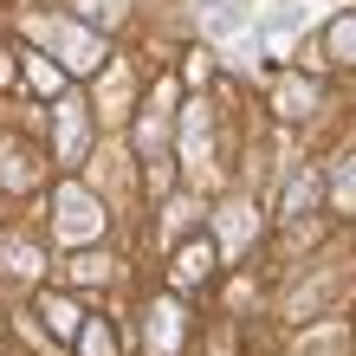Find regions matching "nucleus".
<instances>
[{
	"instance_id": "obj_3",
	"label": "nucleus",
	"mask_w": 356,
	"mask_h": 356,
	"mask_svg": "<svg viewBox=\"0 0 356 356\" xmlns=\"http://www.w3.org/2000/svg\"><path fill=\"white\" fill-rule=\"evenodd\" d=\"M85 136H91L85 104H58V156H65V162H78V156H85Z\"/></svg>"
},
{
	"instance_id": "obj_5",
	"label": "nucleus",
	"mask_w": 356,
	"mask_h": 356,
	"mask_svg": "<svg viewBox=\"0 0 356 356\" xmlns=\"http://www.w3.org/2000/svg\"><path fill=\"white\" fill-rule=\"evenodd\" d=\"M207 266H214V246H207V240L181 246V253H175V285H201V279H207Z\"/></svg>"
},
{
	"instance_id": "obj_9",
	"label": "nucleus",
	"mask_w": 356,
	"mask_h": 356,
	"mask_svg": "<svg viewBox=\"0 0 356 356\" xmlns=\"http://www.w3.org/2000/svg\"><path fill=\"white\" fill-rule=\"evenodd\" d=\"M123 7H130V0H78L85 26H117V19H123Z\"/></svg>"
},
{
	"instance_id": "obj_2",
	"label": "nucleus",
	"mask_w": 356,
	"mask_h": 356,
	"mask_svg": "<svg viewBox=\"0 0 356 356\" xmlns=\"http://www.w3.org/2000/svg\"><path fill=\"white\" fill-rule=\"evenodd\" d=\"M58 234H65L72 246L104 234V207L85 195V188H58Z\"/></svg>"
},
{
	"instance_id": "obj_15",
	"label": "nucleus",
	"mask_w": 356,
	"mask_h": 356,
	"mask_svg": "<svg viewBox=\"0 0 356 356\" xmlns=\"http://www.w3.org/2000/svg\"><path fill=\"white\" fill-rule=\"evenodd\" d=\"M78 337H85V356H117V350H111V330H104V324L78 330Z\"/></svg>"
},
{
	"instance_id": "obj_1",
	"label": "nucleus",
	"mask_w": 356,
	"mask_h": 356,
	"mask_svg": "<svg viewBox=\"0 0 356 356\" xmlns=\"http://www.w3.org/2000/svg\"><path fill=\"white\" fill-rule=\"evenodd\" d=\"M33 33L46 39V46L65 52V65H72V72H97V65H104V46H97V33H91V26H72V19H33Z\"/></svg>"
},
{
	"instance_id": "obj_11",
	"label": "nucleus",
	"mask_w": 356,
	"mask_h": 356,
	"mask_svg": "<svg viewBox=\"0 0 356 356\" xmlns=\"http://www.w3.org/2000/svg\"><path fill=\"white\" fill-rule=\"evenodd\" d=\"M246 214H253V207H240V201H234V207L220 214V240H227V246H240L246 234H253V220H246Z\"/></svg>"
},
{
	"instance_id": "obj_14",
	"label": "nucleus",
	"mask_w": 356,
	"mask_h": 356,
	"mask_svg": "<svg viewBox=\"0 0 356 356\" xmlns=\"http://www.w3.org/2000/svg\"><path fill=\"white\" fill-rule=\"evenodd\" d=\"M311 195H318V175H298V181H291V195H285V214H298Z\"/></svg>"
},
{
	"instance_id": "obj_8",
	"label": "nucleus",
	"mask_w": 356,
	"mask_h": 356,
	"mask_svg": "<svg viewBox=\"0 0 356 356\" xmlns=\"http://www.w3.org/2000/svg\"><path fill=\"white\" fill-rule=\"evenodd\" d=\"M188 169H207V111H188Z\"/></svg>"
},
{
	"instance_id": "obj_10",
	"label": "nucleus",
	"mask_w": 356,
	"mask_h": 356,
	"mask_svg": "<svg viewBox=\"0 0 356 356\" xmlns=\"http://www.w3.org/2000/svg\"><path fill=\"white\" fill-rule=\"evenodd\" d=\"M330 52H337L343 65H356V13H343L337 26H330Z\"/></svg>"
},
{
	"instance_id": "obj_12",
	"label": "nucleus",
	"mask_w": 356,
	"mask_h": 356,
	"mask_svg": "<svg viewBox=\"0 0 356 356\" xmlns=\"http://www.w3.org/2000/svg\"><path fill=\"white\" fill-rule=\"evenodd\" d=\"M311 97H318L311 85H285V91H279V111H285V117H305V111H311Z\"/></svg>"
},
{
	"instance_id": "obj_7",
	"label": "nucleus",
	"mask_w": 356,
	"mask_h": 356,
	"mask_svg": "<svg viewBox=\"0 0 356 356\" xmlns=\"http://www.w3.org/2000/svg\"><path fill=\"white\" fill-rule=\"evenodd\" d=\"M0 259H7L13 279H33V272H39V246H26V240H0Z\"/></svg>"
},
{
	"instance_id": "obj_17",
	"label": "nucleus",
	"mask_w": 356,
	"mask_h": 356,
	"mask_svg": "<svg viewBox=\"0 0 356 356\" xmlns=\"http://www.w3.org/2000/svg\"><path fill=\"white\" fill-rule=\"evenodd\" d=\"M72 272H78V279H104V259H97V253H85V259L72 266Z\"/></svg>"
},
{
	"instance_id": "obj_6",
	"label": "nucleus",
	"mask_w": 356,
	"mask_h": 356,
	"mask_svg": "<svg viewBox=\"0 0 356 356\" xmlns=\"http://www.w3.org/2000/svg\"><path fill=\"white\" fill-rule=\"evenodd\" d=\"M39 318H46L58 337H78V330H85V311H78L72 298H39Z\"/></svg>"
},
{
	"instance_id": "obj_13",
	"label": "nucleus",
	"mask_w": 356,
	"mask_h": 356,
	"mask_svg": "<svg viewBox=\"0 0 356 356\" xmlns=\"http://www.w3.org/2000/svg\"><path fill=\"white\" fill-rule=\"evenodd\" d=\"M337 207H356V156H343L337 169Z\"/></svg>"
},
{
	"instance_id": "obj_4",
	"label": "nucleus",
	"mask_w": 356,
	"mask_h": 356,
	"mask_svg": "<svg viewBox=\"0 0 356 356\" xmlns=\"http://www.w3.org/2000/svg\"><path fill=\"white\" fill-rule=\"evenodd\" d=\"M175 343H181L175 305H156V311H149V350H156V356H175Z\"/></svg>"
},
{
	"instance_id": "obj_16",
	"label": "nucleus",
	"mask_w": 356,
	"mask_h": 356,
	"mask_svg": "<svg viewBox=\"0 0 356 356\" xmlns=\"http://www.w3.org/2000/svg\"><path fill=\"white\" fill-rule=\"evenodd\" d=\"M26 72H33V85H39V91H58V72L46 65V58H26Z\"/></svg>"
}]
</instances>
